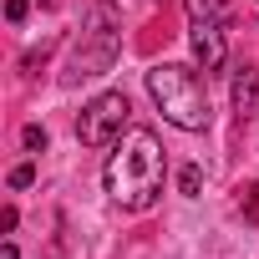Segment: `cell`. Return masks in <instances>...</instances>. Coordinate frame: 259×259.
Listing matches in <instances>:
<instances>
[{
  "mask_svg": "<svg viewBox=\"0 0 259 259\" xmlns=\"http://www.w3.org/2000/svg\"><path fill=\"white\" fill-rule=\"evenodd\" d=\"M163 178H168V158H163L158 133L153 127H127V133L112 143V158L102 168V183H107L112 203L127 208V213H143V208L158 203Z\"/></svg>",
  "mask_w": 259,
  "mask_h": 259,
  "instance_id": "cell-1",
  "label": "cell"
},
{
  "mask_svg": "<svg viewBox=\"0 0 259 259\" xmlns=\"http://www.w3.org/2000/svg\"><path fill=\"white\" fill-rule=\"evenodd\" d=\"M148 92L158 102V112L178 127V133H203L208 127V92H203V76L183 61H163L148 71Z\"/></svg>",
  "mask_w": 259,
  "mask_h": 259,
  "instance_id": "cell-2",
  "label": "cell"
},
{
  "mask_svg": "<svg viewBox=\"0 0 259 259\" xmlns=\"http://www.w3.org/2000/svg\"><path fill=\"white\" fill-rule=\"evenodd\" d=\"M117 46H122V26H117L112 0H92V6H87V21H81V36H76V46H71V61H66V71H61V87L107 76L112 61H117Z\"/></svg>",
  "mask_w": 259,
  "mask_h": 259,
  "instance_id": "cell-3",
  "label": "cell"
},
{
  "mask_svg": "<svg viewBox=\"0 0 259 259\" xmlns=\"http://www.w3.org/2000/svg\"><path fill=\"white\" fill-rule=\"evenodd\" d=\"M127 92H102V97H92L87 107H81V117H76V138H81V148H107V143H117L122 133H127Z\"/></svg>",
  "mask_w": 259,
  "mask_h": 259,
  "instance_id": "cell-4",
  "label": "cell"
},
{
  "mask_svg": "<svg viewBox=\"0 0 259 259\" xmlns=\"http://www.w3.org/2000/svg\"><path fill=\"white\" fill-rule=\"evenodd\" d=\"M188 41L203 71L224 66V21H219V0H188Z\"/></svg>",
  "mask_w": 259,
  "mask_h": 259,
  "instance_id": "cell-5",
  "label": "cell"
},
{
  "mask_svg": "<svg viewBox=\"0 0 259 259\" xmlns=\"http://www.w3.org/2000/svg\"><path fill=\"white\" fill-rule=\"evenodd\" d=\"M254 107H259V71L239 66L234 71V117L244 122V117H254Z\"/></svg>",
  "mask_w": 259,
  "mask_h": 259,
  "instance_id": "cell-6",
  "label": "cell"
},
{
  "mask_svg": "<svg viewBox=\"0 0 259 259\" xmlns=\"http://www.w3.org/2000/svg\"><path fill=\"white\" fill-rule=\"evenodd\" d=\"M239 213H244V224H259V183H249V188H244Z\"/></svg>",
  "mask_w": 259,
  "mask_h": 259,
  "instance_id": "cell-7",
  "label": "cell"
},
{
  "mask_svg": "<svg viewBox=\"0 0 259 259\" xmlns=\"http://www.w3.org/2000/svg\"><path fill=\"white\" fill-rule=\"evenodd\" d=\"M198 183H203V173H198V168H183V173H178V188H183V198H198Z\"/></svg>",
  "mask_w": 259,
  "mask_h": 259,
  "instance_id": "cell-8",
  "label": "cell"
},
{
  "mask_svg": "<svg viewBox=\"0 0 259 259\" xmlns=\"http://www.w3.org/2000/svg\"><path fill=\"white\" fill-rule=\"evenodd\" d=\"M21 143H26V153H46V133H41V127H26Z\"/></svg>",
  "mask_w": 259,
  "mask_h": 259,
  "instance_id": "cell-9",
  "label": "cell"
},
{
  "mask_svg": "<svg viewBox=\"0 0 259 259\" xmlns=\"http://www.w3.org/2000/svg\"><path fill=\"white\" fill-rule=\"evenodd\" d=\"M31 183H36V168H31V163L11 168V188H31Z\"/></svg>",
  "mask_w": 259,
  "mask_h": 259,
  "instance_id": "cell-10",
  "label": "cell"
},
{
  "mask_svg": "<svg viewBox=\"0 0 259 259\" xmlns=\"http://www.w3.org/2000/svg\"><path fill=\"white\" fill-rule=\"evenodd\" d=\"M26 11H31V0H11V6H6V21H11V26H21V21H26Z\"/></svg>",
  "mask_w": 259,
  "mask_h": 259,
  "instance_id": "cell-11",
  "label": "cell"
},
{
  "mask_svg": "<svg viewBox=\"0 0 259 259\" xmlns=\"http://www.w3.org/2000/svg\"><path fill=\"white\" fill-rule=\"evenodd\" d=\"M16 224H21V213H16V208H0V234H11Z\"/></svg>",
  "mask_w": 259,
  "mask_h": 259,
  "instance_id": "cell-12",
  "label": "cell"
},
{
  "mask_svg": "<svg viewBox=\"0 0 259 259\" xmlns=\"http://www.w3.org/2000/svg\"><path fill=\"white\" fill-rule=\"evenodd\" d=\"M0 259H21V249H16V244L6 239V244H0Z\"/></svg>",
  "mask_w": 259,
  "mask_h": 259,
  "instance_id": "cell-13",
  "label": "cell"
}]
</instances>
